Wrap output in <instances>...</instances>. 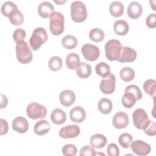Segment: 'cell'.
<instances>
[{
    "label": "cell",
    "instance_id": "cell-1",
    "mask_svg": "<svg viewBox=\"0 0 156 156\" xmlns=\"http://www.w3.org/2000/svg\"><path fill=\"white\" fill-rule=\"evenodd\" d=\"M15 49L16 56L18 62L26 64L32 61L33 54L26 41L22 40L16 43Z\"/></svg>",
    "mask_w": 156,
    "mask_h": 156
},
{
    "label": "cell",
    "instance_id": "cell-2",
    "mask_svg": "<svg viewBox=\"0 0 156 156\" xmlns=\"http://www.w3.org/2000/svg\"><path fill=\"white\" fill-rule=\"evenodd\" d=\"M71 16L76 23H81L85 20L87 16V8L85 4L80 1H74L71 4Z\"/></svg>",
    "mask_w": 156,
    "mask_h": 156
},
{
    "label": "cell",
    "instance_id": "cell-3",
    "mask_svg": "<svg viewBox=\"0 0 156 156\" xmlns=\"http://www.w3.org/2000/svg\"><path fill=\"white\" fill-rule=\"evenodd\" d=\"M49 18V29L51 32L54 35H60L65 29L64 16L59 12H54Z\"/></svg>",
    "mask_w": 156,
    "mask_h": 156
},
{
    "label": "cell",
    "instance_id": "cell-4",
    "mask_svg": "<svg viewBox=\"0 0 156 156\" xmlns=\"http://www.w3.org/2000/svg\"><path fill=\"white\" fill-rule=\"evenodd\" d=\"M48 40L46 30L41 27L35 28L29 38V44L33 51H36Z\"/></svg>",
    "mask_w": 156,
    "mask_h": 156
},
{
    "label": "cell",
    "instance_id": "cell-5",
    "mask_svg": "<svg viewBox=\"0 0 156 156\" xmlns=\"http://www.w3.org/2000/svg\"><path fill=\"white\" fill-rule=\"evenodd\" d=\"M121 42L116 39H112L108 40L105 44V56L110 61L118 60L121 49Z\"/></svg>",
    "mask_w": 156,
    "mask_h": 156
},
{
    "label": "cell",
    "instance_id": "cell-6",
    "mask_svg": "<svg viewBox=\"0 0 156 156\" xmlns=\"http://www.w3.org/2000/svg\"><path fill=\"white\" fill-rule=\"evenodd\" d=\"M26 112L30 118L37 119L45 117L47 114V109L44 105L32 102L27 106Z\"/></svg>",
    "mask_w": 156,
    "mask_h": 156
},
{
    "label": "cell",
    "instance_id": "cell-7",
    "mask_svg": "<svg viewBox=\"0 0 156 156\" xmlns=\"http://www.w3.org/2000/svg\"><path fill=\"white\" fill-rule=\"evenodd\" d=\"M132 119L135 127L139 129H144L149 122L147 113L141 108L136 109L133 112Z\"/></svg>",
    "mask_w": 156,
    "mask_h": 156
},
{
    "label": "cell",
    "instance_id": "cell-8",
    "mask_svg": "<svg viewBox=\"0 0 156 156\" xmlns=\"http://www.w3.org/2000/svg\"><path fill=\"white\" fill-rule=\"evenodd\" d=\"M81 52L84 58L90 62L97 60L100 55L99 48L90 43L83 44L81 48Z\"/></svg>",
    "mask_w": 156,
    "mask_h": 156
},
{
    "label": "cell",
    "instance_id": "cell-9",
    "mask_svg": "<svg viewBox=\"0 0 156 156\" xmlns=\"http://www.w3.org/2000/svg\"><path fill=\"white\" fill-rule=\"evenodd\" d=\"M116 77L114 74H110L108 76L103 77L101 80L99 87L104 94H110L115 90Z\"/></svg>",
    "mask_w": 156,
    "mask_h": 156
},
{
    "label": "cell",
    "instance_id": "cell-10",
    "mask_svg": "<svg viewBox=\"0 0 156 156\" xmlns=\"http://www.w3.org/2000/svg\"><path fill=\"white\" fill-rule=\"evenodd\" d=\"M130 146L133 153L140 156L147 155L151 151L149 144L140 140L133 141Z\"/></svg>",
    "mask_w": 156,
    "mask_h": 156
},
{
    "label": "cell",
    "instance_id": "cell-11",
    "mask_svg": "<svg viewBox=\"0 0 156 156\" xmlns=\"http://www.w3.org/2000/svg\"><path fill=\"white\" fill-rule=\"evenodd\" d=\"M137 54L135 49L128 47L122 46L118 61L121 63L132 62L136 58Z\"/></svg>",
    "mask_w": 156,
    "mask_h": 156
},
{
    "label": "cell",
    "instance_id": "cell-12",
    "mask_svg": "<svg viewBox=\"0 0 156 156\" xmlns=\"http://www.w3.org/2000/svg\"><path fill=\"white\" fill-rule=\"evenodd\" d=\"M80 132V127L76 124L68 125L62 128L59 130V136L61 138L68 139L73 138L77 136Z\"/></svg>",
    "mask_w": 156,
    "mask_h": 156
},
{
    "label": "cell",
    "instance_id": "cell-13",
    "mask_svg": "<svg viewBox=\"0 0 156 156\" xmlns=\"http://www.w3.org/2000/svg\"><path fill=\"white\" fill-rule=\"evenodd\" d=\"M129 122L128 115L124 112H118L113 116V125L116 129L125 128L129 124Z\"/></svg>",
    "mask_w": 156,
    "mask_h": 156
},
{
    "label": "cell",
    "instance_id": "cell-14",
    "mask_svg": "<svg viewBox=\"0 0 156 156\" xmlns=\"http://www.w3.org/2000/svg\"><path fill=\"white\" fill-rule=\"evenodd\" d=\"M12 128L18 133H25L29 129L28 121L23 116H17L12 121Z\"/></svg>",
    "mask_w": 156,
    "mask_h": 156
},
{
    "label": "cell",
    "instance_id": "cell-15",
    "mask_svg": "<svg viewBox=\"0 0 156 156\" xmlns=\"http://www.w3.org/2000/svg\"><path fill=\"white\" fill-rule=\"evenodd\" d=\"M59 100L63 105L69 107L74 103L76 95L73 91L70 90H65L60 93Z\"/></svg>",
    "mask_w": 156,
    "mask_h": 156
},
{
    "label": "cell",
    "instance_id": "cell-16",
    "mask_svg": "<svg viewBox=\"0 0 156 156\" xmlns=\"http://www.w3.org/2000/svg\"><path fill=\"white\" fill-rule=\"evenodd\" d=\"M86 117L85 110L80 106H75L69 112V118L74 122H82Z\"/></svg>",
    "mask_w": 156,
    "mask_h": 156
},
{
    "label": "cell",
    "instance_id": "cell-17",
    "mask_svg": "<svg viewBox=\"0 0 156 156\" xmlns=\"http://www.w3.org/2000/svg\"><path fill=\"white\" fill-rule=\"evenodd\" d=\"M54 12V5L49 1H43L38 6V13L43 18L50 17Z\"/></svg>",
    "mask_w": 156,
    "mask_h": 156
},
{
    "label": "cell",
    "instance_id": "cell-18",
    "mask_svg": "<svg viewBox=\"0 0 156 156\" xmlns=\"http://www.w3.org/2000/svg\"><path fill=\"white\" fill-rule=\"evenodd\" d=\"M143 12L142 5L136 1H132L129 3L127 7V14L132 19L139 18Z\"/></svg>",
    "mask_w": 156,
    "mask_h": 156
},
{
    "label": "cell",
    "instance_id": "cell-19",
    "mask_svg": "<svg viewBox=\"0 0 156 156\" xmlns=\"http://www.w3.org/2000/svg\"><path fill=\"white\" fill-rule=\"evenodd\" d=\"M51 119L55 124H62L66 119V114L63 110L58 108H55L51 114Z\"/></svg>",
    "mask_w": 156,
    "mask_h": 156
},
{
    "label": "cell",
    "instance_id": "cell-20",
    "mask_svg": "<svg viewBox=\"0 0 156 156\" xmlns=\"http://www.w3.org/2000/svg\"><path fill=\"white\" fill-rule=\"evenodd\" d=\"M107 140L105 135L101 133H96L92 135L90 138V144L91 146L94 148L101 149L104 147L106 143Z\"/></svg>",
    "mask_w": 156,
    "mask_h": 156
},
{
    "label": "cell",
    "instance_id": "cell-21",
    "mask_svg": "<svg viewBox=\"0 0 156 156\" xmlns=\"http://www.w3.org/2000/svg\"><path fill=\"white\" fill-rule=\"evenodd\" d=\"M51 129L49 122L44 119L37 121L34 126V132L38 135H43L46 134Z\"/></svg>",
    "mask_w": 156,
    "mask_h": 156
},
{
    "label": "cell",
    "instance_id": "cell-22",
    "mask_svg": "<svg viewBox=\"0 0 156 156\" xmlns=\"http://www.w3.org/2000/svg\"><path fill=\"white\" fill-rule=\"evenodd\" d=\"M113 29L117 35H125L129 32V26L127 21L125 20H119L114 23Z\"/></svg>",
    "mask_w": 156,
    "mask_h": 156
},
{
    "label": "cell",
    "instance_id": "cell-23",
    "mask_svg": "<svg viewBox=\"0 0 156 156\" xmlns=\"http://www.w3.org/2000/svg\"><path fill=\"white\" fill-rule=\"evenodd\" d=\"M76 74L80 78L85 79L91 74V66L86 62H81L76 68Z\"/></svg>",
    "mask_w": 156,
    "mask_h": 156
},
{
    "label": "cell",
    "instance_id": "cell-24",
    "mask_svg": "<svg viewBox=\"0 0 156 156\" xmlns=\"http://www.w3.org/2000/svg\"><path fill=\"white\" fill-rule=\"evenodd\" d=\"M80 63V57L77 54L71 52L68 54L66 58V64L70 69H76Z\"/></svg>",
    "mask_w": 156,
    "mask_h": 156
},
{
    "label": "cell",
    "instance_id": "cell-25",
    "mask_svg": "<svg viewBox=\"0 0 156 156\" xmlns=\"http://www.w3.org/2000/svg\"><path fill=\"white\" fill-rule=\"evenodd\" d=\"M109 10L112 16L115 17L121 16L124 13V5L120 1H113L109 5Z\"/></svg>",
    "mask_w": 156,
    "mask_h": 156
},
{
    "label": "cell",
    "instance_id": "cell-26",
    "mask_svg": "<svg viewBox=\"0 0 156 156\" xmlns=\"http://www.w3.org/2000/svg\"><path fill=\"white\" fill-rule=\"evenodd\" d=\"M98 107L102 113L108 114L112 110L113 104L110 99L108 98H102L98 102Z\"/></svg>",
    "mask_w": 156,
    "mask_h": 156
},
{
    "label": "cell",
    "instance_id": "cell-27",
    "mask_svg": "<svg viewBox=\"0 0 156 156\" xmlns=\"http://www.w3.org/2000/svg\"><path fill=\"white\" fill-rule=\"evenodd\" d=\"M9 19L12 24L15 26H20L24 21V16L22 12L17 9L10 13Z\"/></svg>",
    "mask_w": 156,
    "mask_h": 156
},
{
    "label": "cell",
    "instance_id": "cell-28",
    "mask_svg": "<svg viewBox=\"0 0 156 156\" xmlns=\"http://www.w3.org/2000/svg\"><path fill=\"white\" fill-rule=\"evenodd\" d=\"M136 99L135 96L131 93L124 91V94L122 96L121 102L122 105L127 108H130L134 105Z\"/></svg>",
    "mask_w": 156,
    "mask_h": 156
},
{
    "label": "cell",
    "instance_id": "cell-29",
    "mask_svg": "<svg viewBox=\"0 0 156 156\" xmlns=\"http://www.w3.org/2000/svg\"><path fill=\"white\" fill-rule=\"evenodd\" d=\"M62 44L67 49H72L77 46V40L72 35H67L62 38Z\"/></svg>",
    "mask_w": 156,
    "mask_h": 156
},
{
    "label": "cell",
    "instance_id": "cell-30",
    "mask_svg": "<svg viewBox=\"0 0 156 156\" xmlns=\"http://www.w3.org/2000/svg\"><path fill=\"white\" fill-rule=\"evenodd\" d=\"M95 71L98 75L105 77L110 74V66L104 62H101L95 66Z\"/></svg>",
    "mask_w": 156,
    "mask_h": 156
},
{
    "label": "cell",
    "instance_id": "cell-31",
    "mask_svg": "<svg viewBox=\"0 0 156 156\" xmlns=\"http://www.w3.org/2000/svg\"><path fill=\"white\" fill-rule=\"evenodd\" d=\"M156 82L154 79H147L143 83V89L144 91L151 96L153 98L155 96L156 93Z\"/></svg>",
    "mask_w": 156,
    "mask_h": 156
},
{
    "label": "cell",
    "instance_id": "cell-32",
    "mask_svg": "<svg viewBox=\"0 0 156 156\" xmlns=\"http://www.w3.org/2000/svg\"><path fill=\"white\" fill-rule=\"evenodd\" d=\"M119 76L123 81L130 82L135 77V71L130 67H124L119 71Z\"/></svg>",
    "mask_w": 156,
    "mask_h": 156
},
{
    "label": "cell",
    "instance_id": "cell-33",
    "mask_svg": "<svg viewBox=\"0 0 156 156\" xmlns=\"http://www.w3.org/2000/svg\"><path fill=\"white\" fill-rule=\"evenodd\" d=\"M104 32L100 28L94 27L91 29V30L89 32L90 39L95 42H100L102 41L104 38Z\"/></svg>",
    "mask_w": 156,
    "mask_h": 156
},
{
    "label": "cell",
    "instance_id": "cell-34",
    "mask_svg": "<svg viewBox=\"0 0 156 156\" xmlns=\"http://www.w3.org/2000/svg\"><path fill=\"white\" fill-rule=\"evenodd\" d=\"M17 9L18 7L13 2L11 1H7L2 4L1 7V11L3 15L9 17L10 13Z\"/></svg>",
    "mask_w": 156,
    "mask_h": 156
},
{
    "label": "cell",
    "instance_id": "cell-35",
    "mask_svg": "<svg viewBox=\"0 0 156 156\" xmlns=\"http://www.w3.org/2000/svg\"><path fill=\"white\" fill-rule=\"evenodd\" d=\"M132 136L129 133H123L121 134L118 138V142L121 147L124 148H129L133 141Z\"/></svg>",
    "mask_w": 156,
    "mask_h": 156
},
{
    "label": "cell",
    "instance_id": "cell-36",
    "mask_svg": "<svg viewBox=\"0 0 156 156\" xmlns=\"http://www.w3.org/2000/svg\"><path fill=\"white\" fill-rule=\"evenodd\" d=\"M62 66V60L60 57L53 56L48 62V67L53 71L60 70Z\"/></svg>",
    "mask_w": 156,
    "mask_h": 156
},
{
    "label": "cell",
    "instance_id": "cell-37",
    "mask_svg": "<svg viewBox=\"0 0 156 156\" xmlns=\"http://www.w3.org/2000/svg\"><path fill=\"white\" fill-rule=\"evenodd\" d=\"M124 91H128L132 93L136 98V101H138L142 98V93L138 87V86L136 85H129L126 88Z\"/></svg>",
    "mask_w": 156,
    "mask_h": 156
},
{
    "label": "cell",
    "instance_id": "cell-38",
    "mask_svg": "<svg viewBox=\"0 0 156 156\" xmlns=\"http://www.w3.org/2000/svg\"><path fill=\"white\" fill-rule=\"evenodd\" d=\"M62 154L66 156H74L76 155L77 149L75 145L72 144H67L65 145L62 149Z\"/></svg>",
    "mask_w": 156,
    "mask_h": 156
},
{
    "label": "cell",
    "instance_id": "cell-39",
    "mask_svg": "<svg viewBox=\"0 0 156 156\" xmlns=\"http://www.w3.org/2000/svg\"><path fill=\"white\" fill-rule=\"evenodd\" d=\"M26 35V31L23 28H17L13 34V38L16 43L23 40Z\"/></svg>",
    "mask_w": 156,
    "mask_h": 156
},
{
    "label": "cell",
    "instance_id": "cell-40",
    "mask_svg": "<svg viewBox=\"0 0 156 156\" xmlns=\"http://www.w3.org/2000/svg\"><path fill=\"white\" fill-rule=\"evenodd\" d=\"M79 155L80 156H94L96 155V151L91 146L86 145L80 149Z\"/></svg>",
    "mask_w": 156,
    "mask_h": 156
},
{
    "label": "cell",
    "instance_id": "cell-41",
    "mask_svg": "<svg viewBox=\"0 0 156 156\" xmlns=\"http://www.w3.org/2000/svg\"><path fill=\"white\" fill-rule=\"evenodd\" d=\"M146 134L149 136H154L156 134V124L154 121H150L147 126L143 129Z\"/></svg>",
    "mask_w": 156,
    "mask_h": 156
},
{
    "label": "cell",
    "instance_id": "cell-42",
    "mask_svg": "<svg viewBox=\"0 0 156 156\" xmlns=\"http://www.w3.org/2000/svg\"><path fill=\"white\" fill-rule=\"evenodd\" d=\"M107 152L108 156H118L119 155V149L115 143H110L107 148Z\"/></svg>",
    "mask_w": 156,
    "mask_h": 156
},
{
    "label": "cell",
    "instance_id": "cell-43",
    "mask_svg": "<svg viewBox=\"0 0 156 156\" xmlns=\"http://www.w3.org/2000/svg\"><path fill=\"white\" fill-rule=\"evenodd\" d=\"M155 19H156V15L155 13H151L149 14L146 20V23L147 27L149 28H154L155 27Z\"/></svg>",
    "mask_w": 156,
    "mask_h": 156
},
{
    "label": "cell",
    "instance_id": "cell-44",
    "mask_svg": "<svg viewBox=\"0 0 156 156\" xmlns=\"http://www.w3.org/2000/svg\"><path fill=\"white\" fill-rule=\"evenodd\" d=\"M1 135H4L7 133L8 129H9V126L8 123L6 120L1 118Z\"/></svg>",
    "mask_w": 156,
    "mask_h": 156
},
{
    "label": "cell",
    "instance_id": "cell-45",
    "mask_svg": "<svg viewBox=\"0 0 156 156\" xmlns=\"http://www.w3.org/2000/svg\"><path fill=\"white\" fill-rule=\"evenodd\" d=\"M1 108H3L5 107L8 104V99L5 95L2 93L1 94Z\"/></svg>",
    "mask_w": 156,
    "mask_h": 156
}]
</instances>
